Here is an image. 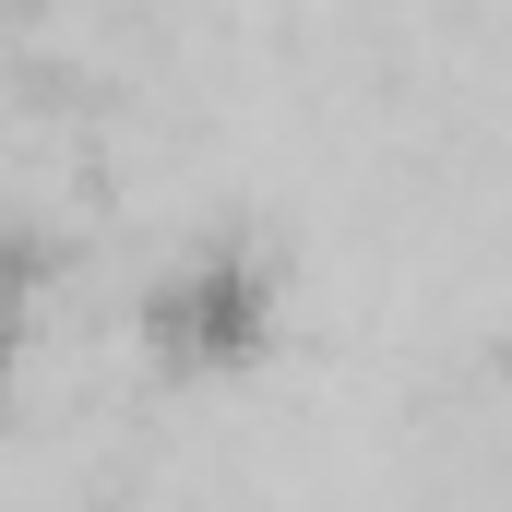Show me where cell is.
<instances>
[{
    "mask_svg": "<svg viewBox=\"0 0 512 512\" xmlns=\"http://www.w3.org/2000/svg\"><path fill=\"white\" fill-rule=\"evenodd\" d=\"M274 310H286V286H274V262L251 239H191L143 286V358L167 382H239L274 346Z\"/></svg>",
    "mask_w": 512,
    "mask_h": 512,
    "instance_id": "cell-1",
    "label": "cell"
},
{
    "mask_svg": "<svg viewBox=\"0 0 512 512\" xmlns=\"http://www.w3.org/2000/svg\"><path fill=\"white\" fill-rule=\"evenodd\" d=\"M24 322H36V262H24L12 239H0V370L24 358Z\"/></svg>",
    "mask_w": 512,
    "mask_h": 512,
    "instance_id": "cell-2",
    "label": "cell"
}]
</instances>
